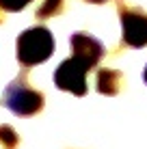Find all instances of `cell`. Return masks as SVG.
Masks as SVG:
<instances>
[{
  "label": "cell",
  "instance_id": "cell-1",
  "mask_svg": "<svg viewBox=\"0 0 147 149\" xmlns=\"http://www.w3.org/2000/svg\"><path fill=\"white\" fill-rule=\"evenodd\" d=\"M52 52H54V37L45 26L26 28L15 43V56H17L20 65H24L26 69L48 61Z\"/></svg>",
  "mask_w": 147,
  "mask_h": 149
},
{
  "label": "cell",
  "instance_id": "cell-2",
  "mask_svg": "<svg viewBox=\"0 0 147 149\" xmlns=\"http://www.w3.org/2000/svg\"><path fill=\"white\" fill-rule=\"evenodd\" d=\"M4 104L15 115L30 117V115H37L43 108V93L33 89L28 84L26 76L22 74L7 86V91H4Z\"/></svg>",
  "mask_w": 147,
  "mask_h": 149
},
{
  "label": "cell",
  "instance_id": "cell-3",
  "mask_svg": "<svg viewBox=\"0 0 147 149\" xmlns=\"http://www.w3.org/2000/svg\"><path fill=\"white\" fill-rule=\"evenodd\" d=\"M93 69V65L82 56L72 54L54 71V84L61 91H67L74 95H84L87 93V74Z\"/></svg>",
  "mask_w": 147,
  "mask_h": 149
},
{
  "label": "cell",
  "instance_id": "cell-4",
  "mask_svg": "<svg viewBox=\"0 0 147 149\" xmlns=\"http://www.w3.org/2000/svg\"><path fill=\"white\" fill-rule=\"evenodd\" d=\"M117 11L121 19V41L130 48L147 45V11L132 7L125 0H117Z\"/></svg>",
  "mask_w": 147,
  "mask_h": 149
},
{
  "label": "cell",
  "instance_id": "cell-5",
  "mask_svg": "<svg viewBox=\"0 0 147 149\" xmlns=\"http://www.w3.org/2000/svg\"><path fill=\"white\" fill-rule=\"evenodd\" d=\"M69 43H72V54L87 58L93 67L102 61V56H104V45L100 43L95 37L87 35V33H74L72 39H69Z\"/></svg>",
  "mask_w": 147,
  "mask_h": 149
},
{
  "label": "cell",
  "instance_id": "cell-6",
  "mask_svg": "<svg viewBox=\"0 0 147 149\" xmlns=\"http://www.w3.org/2000/svg\"><path fill=\"white\" fill-rule=\"evenodd\" d=\"M95 84L102 95H117L123 86V76L117 69H100Z\"/></svg>",
  "mask_w": 147,
  "mask_h": 149
},
{
  "label": "cell",
  "instance_id": "cell-7",
  "mask_svg": "<svg viewBox=\"0 0 147 149\" xmlns=\"http://www.w3.org/2000/svg\"><path fill=\"white\" fill-rule=\"evenodd\" d=\"M63 2L65 0H43L37 9V17L45 19V17H52V15H59L61 9H63Z\"/></svg>",
  "mask_w": 147,
  "mask_h": 149
},
{
  "label": "cell",
  "instance_id": "cell-8",
  "mask_svg": "<svg viewBox=\"0 0 147 149\" xmlns=\"http://www.w3.org/2000/svg\"><path fill=\"white\" fill-rule=\"evenodd\" d=\"M17 143H20V136L11 125H0V145H2V149H15Z\"/></svg>",
  "mask_w": 147,
  "mask_h": 149
},
{
  "label": "cell",
  "instance_id": "cell-9",
  "mask_svg": "<svg viewBox=\"0 0 147 149\" xmlns=\"http://www.w3.org/2000/svg\"><path fill=\"white\" fill-rule=\"evenodd\" d=\"M30 2L33 0H0V9L2 11H22Z\"/></svg>",
  "mask_w": 147,
  "mask_h": 149
},
{
  "label": "cell",
  "instance_id": "cell-10",
  "mask_svg": "<svg viewBox=\"0 0 147 149\" xmlns=\"http://www.w3.org/2000/svg\"><path fill=\"white\" fill-rule=\"evenodd\" d=\"M87 2H93V4H102V2H106V0H87Z\"/></svg>",
  "mask_w": 147,
  "mask_h": 149
},
{
  "label": "cell",
  "instance_id": "cell-11",
  "mask_svg": "<svg viewBox=\"0 0 147 149\" xmlns=\"http://www.w3.org/2000/svg\"><path fill=\"white\" fill-rule=\"evenodd\" d=\"M2 19H4V15H2V9H0V22H2Z\"/></svg>",
  "mask_w": 147,
  "mask_h": 149
},
{
  "label": "cell",
  "instance_id": "cell-12",
  "mask_svg": "<svg viewBox=\"0 0 147 149\" xmlns=\"http://www.w3.org/2000/svg\"><path fill=\"white\" fill-rule=\"evenodd\" d=\"M145 82H147V67H145Z\"/></svg>",
  "mask_w": 147,
  "mask_h": 149
}]
</instances>
